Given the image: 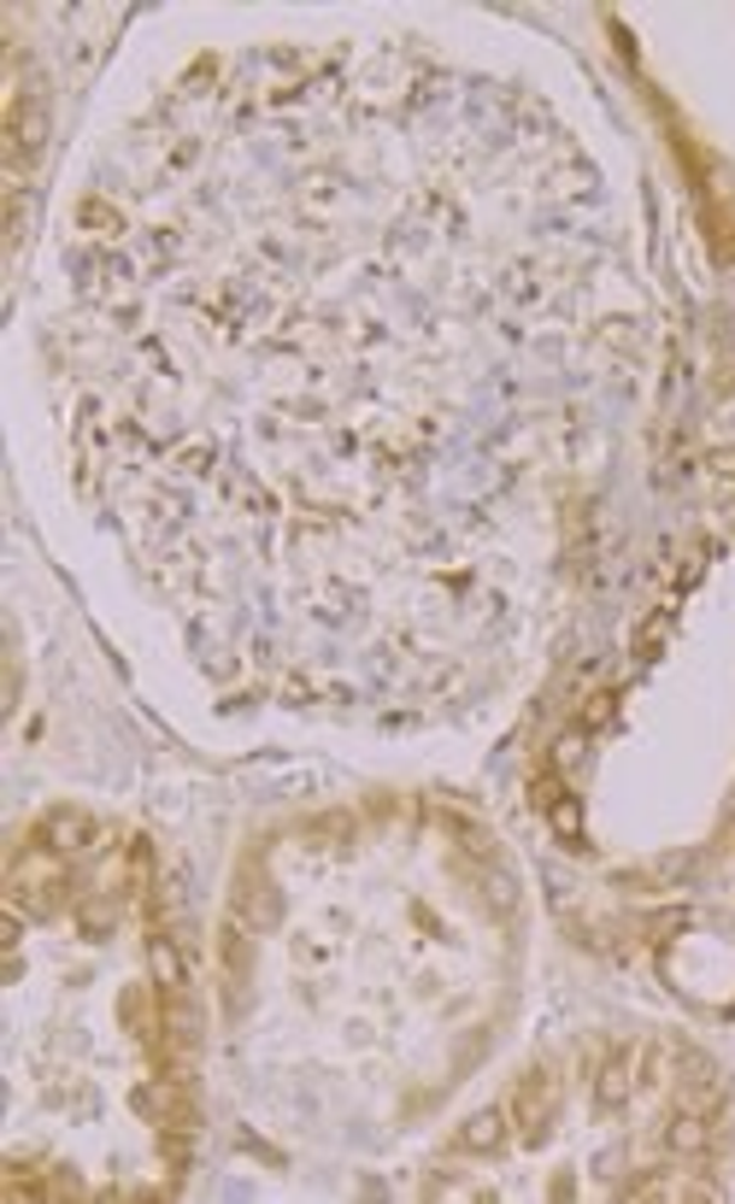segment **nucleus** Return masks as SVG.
Here are the masks:
<instances>
[{"label":"nucleus","instance_id":"1a4fd4ad","mask_svg":"<svg viewBox=\"0 0 735 1204\" xmlns=\"http://www.w3.org/2000/svg\"><path fill=\"white\" fill-rule=\"evenodd\" d=\"M665 1152L671 1157H706L712 1152V1123H706V1111H677L665 1123Z\"/></svg>","mask_w":735,"mask_h":1204},{"label":"nucleus","instance_id":"7ed1b4c3","mask_svg":"<svg viewBox=\"0 0 735 1204\" xmlns=\"http://www.w3.org/2000/svg\"><path fill=\"white\" fill-rule=\"evenodd\" d=\"M95 835H100V823L83 812V805H53V812H42V823H36V846H42V853H59V858L95 846Z\"/></svg>","mask_w":735,"mask_h":1204},{"label":"nucleus","instance_id":"423d86ee","mask_svg":"<svg viewBox=\"0 0 735 1204\" xmlns=\"http://www.w3.org/2000/svg\"><path fill=\"white\" fill-rule=\"evenodd\" d=\"M629 1093H636V1052H629V1046H612L606 1064H600V1075H595V1105H600V1111H624Z\"/></svg>","mask_w":735,"mask_h":1204},{"label":"nucleus","instance_id":"2eb2a0df","mask_svg":"<svg viewBox=\"0 0 735 1204\" xmlns=\"http://www.w3.org/2000/svg\"><path fill=\"white\" fill-rule=\"evenodd\" d=\"M112 923H118L112 905H83V911H77V928H83V941H107Z\"/></svg>","mask_w":735,"mask_h":1204},{"label":"nucleus","instance_id":"6e6552de","mask_svg":"<svg viewBox=\"0 0 735 1204\" xmlns=\"http://www.w3.org/2000/svg\"><path fill=\"white\" fill-rule=\"evenodd\" d=\"M677 1093L688 1098L694 1111H706L712 1098H724L718 1064H712V1057H701V1052H677Z\"/></svg>","mask_w":735,"mask_h":1204},{"label":"nucleus","instance_id":"ddd939ff","mask_svg":"<svg viewBox=\"0 0 735 1204\" xmlns=\"http://www.w3.org/2000/svg\"><path fill=\"white\" fill-rule=\"evenodd\" d=\"M547 823H554V835L565 840V846H583V812H577V799H559V805H547Z\"/></svg>","mask_w":735,"mask_h":1204},{"label":"nucleus","instance_id":"4468645a","mask_svg":"<svg viewBox=\"0 0 735 1204\" xmlns=\"http://www.w3.org/2000/svg\"><path fill=\"white\" fill-rule=\"evenodd\" d=\"M665 635H671V617H665V611H653V617L642 623V629H636V658L653 664V658H659V647H665Z\"/></svg>","mask_w":735,"mask_h":1204},{"label":"nucleus","instance_id":"9d476101","mask_svg":"<svg viewBox=\"0 0 735 1204\" xmlns=\"http://www.w3.org/2000/svg\"><path fill=\"white\" fill-rule=\"evenodd\" d=\"M148 975H153V987L166 993V999H177V993L189 987V964H182V952L171 946V934H153L148 941Z\"/></svg>","mask_w":735,"mask_h":1204},{"label":"nucleus","instance_id":"412c9836","mask_svg":"<svg viewBox=\"0 0 735 1204\" xmlns=\"http://www.w3.org/2000/svg\"><path fill=\"white\" fill-rule=\"evenodd\" d=\"M688 923V911H665V917H653L647 928H653V941H671V928H683Z\"/></svg>","mask_w":735,"mask_h":1204},{"label":"nucleus","instance_id":"f257e3e1","mask_svg":"<svg viewBox=\"0 0 735 1204\" xmlns=\"http://www.w3.org/2000/svg\"><path fill=\"white\" fill-rule=\"evenodd\" d=\"M554 1111H559V1082L547 1069H529L513 1087V1105H506V1116L518 1123V1134L529 1140V1146H542V1140L554 1134Z\"/></svg>","mask_w":735,"mask_h":1204},{"label":"nucleus","instance_id":"f3484780","mask_svg":"<svg viewBox=\"0 0 735 1204\" xmlns=\"http://www.w3.org/2000/svg\"><path fill=\"white\" fill-rule=\"evenodd\" d=\"M612 712H618V694H612V688L588 694V705H583V729H606V723H612Z\"/></svg>","mask_w":735,"mask_h":1204},{"label":"nucleus","instance_id":"39448f33","mask_svg":"<svg viewBox=\"0 0 735 1204\" xmlns=\"http://www.w3.org/2000/svg\"><path fill=\"white\" fill-rule=\"evenodd\" d=\"M130 1105H136L141 1123H153V1128H195V1105H189V1093H182L177 1075H166V1082H141L130 1093Z\"/></svg>","mask_w":735,"mask_h":1204},{"label":"nucleus","instance_id":"20e7f679","mask_svg":"<svg viewBox=\"0 0 735 1204\" xmlns=\"http://www.w3.org/2000/svg\"><path fill=\"white\" fill-rule=\"evenodd\" d=\"M48 136H53V118H48V100L42 94H18L12 107H7V148H12V159H36L48 148Z\"/></svg>","mask_w":735,"mask_h":1204},{"label":"nucleus","instance_id":"a211bd4d","mask_svg":"<svg viewBox=\"0 0 735 1204\" xmlns=\"http://www.w3.org/2000/svg\"><path fill=\"white\" fill-rule=\"evenodd\" d=\"M706 476L729 494V488H735V447H712V452H706Z\"/></svg>","mask_w":735,"mask_h":1204},{"label":"nucleus","instance_id":"f03ea898","mask_svg":"<svg viewBox=\"0 0 735 1204\" xmlns=\"http://www.w3.org/2000/svg\"><path fill=\"white\" fill-rule=\"evenodd\" d=\"M7 905L30 911V917H53L66 905V876L53 864H36V858H18L12 876H7Z\"/></svg>","mask_w":735,"mask_h":1204},{"label":"nucleus","instance_id":"0eeeda50","mask_svg":"<svg viewBox=\"0 0 735 1204\" xmlns=\"http://www.w3.org/2000/svg\"><path fill=\"white\" fill-rule=\"evenodd\" d=\"M506 1134H513V1116H506V1111H471V1116L459 1123L454 1146L471 1152V1157H495V1152L506 1146Z\"/></svg>","mask_w":735,"mask_h":1204},{"label":"nucleus","instance_id":"dca6fc26","mask_svg":"<svg viewBox=\"0 0 735 1204\" xmlns=\"http://www.w3.org/2000/svg\"><path fill=\"white\" fill-rule=\"evenodd\" d=\"M83 223H89L95 236H118V230H125V218H118L107 200H83Z\"/></svg>","mask_w":735,"mask_h":1204},{"label":"nucleus","instance_id":"f8f14e48","mask_svg":"<svg viewBox=\"0 0 735 1204\" xmlns=\"http://www.w3.org/2000/svg\"><path fill=\"white\" fill-rule=\"evenodd\" d=\"M118 1011H125V1023H130V1034L136 1041H148V1046H159V1028H166V1016L153 1011V999L141 987H130L125 999H118Z\"/></svg>","mask_w":735,"mask_h":1204},{"label":"nucleus","instance_id":"6ab92c4d","mask_svg":"<svg viewBox=\"0 0 735 1204\" xmlns=\"http://www.w3.org/2000/svg\"><path fill=\"white\" fill-rule=\"evenodd\" d=\"M529 799H536L542 812H547V805H559V799H565V782H559V776H536V787H529Z\"/></svg>","mask_w":735,"mask_h":1204},{"label":"nucleus","instance_id":"aec40b11","mask_svg":"<svg viewBox=\"0 0 735 1204\" xmlns=\"http://www.w3.org/2000/svg\"><path fill=\"white\" fill-rule=\"evenodd\" d=\"M583 735H588V729H570V735L559 740V753H554V758H559V770H565V764H577V758H583Z\"/></svg>","mask_w":735,"mask_h":1204},{"label":"nucleus","instance_id":"9b49d317","mask_svg":"<svg viewBox=\"0 0 735 1204\" xmlns=\"http://www.w3.org/2000/svg\"><path fill=\"white\" fill-rule=\"evenodd\" d=\"M236 917H248V928H271L277 923V894L259 869H241V887H236Z\"/></svg>","mask_w":735,"mask_h":1204}]
</instances>
